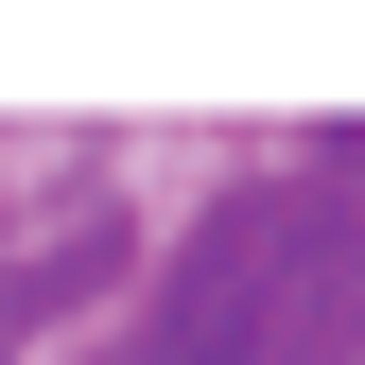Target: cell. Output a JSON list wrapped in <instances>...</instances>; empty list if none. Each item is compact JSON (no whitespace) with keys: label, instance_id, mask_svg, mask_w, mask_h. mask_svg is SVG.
<instances>
[{"label":"cell","instance_id":"cell-1","mask_svg":"<svg viewBox=\"0 0 365 365\" xmlns=\"http://www.w3.org/2000/svg\"><path fill=\"white\" fill-rule=\"evenodd\" d=\"M122 365H365V209L331 174L226 192L174 244V279H157Z\"/></svg>","mask_w":365,"mask_h":365}]
</instances>
